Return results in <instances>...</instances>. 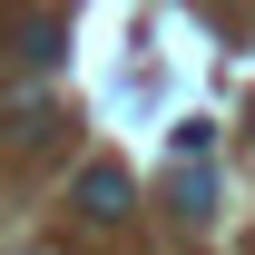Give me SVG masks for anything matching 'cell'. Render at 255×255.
<instances>
[{"label": "cell", "instance_id": "3", "mask_svg": "<svg viewBox=\"0 0 255 255\" xmlns=\"http://www.w3.org/2000/svg\"><path fill=\"white\" fill-rule=\"evenodd\" d=\"M49 128H69V118L49 108V98H20V108L0 118V137H10V147H49Z\"/></svg>", "mask_w": 255, "mask_h": 255}, {"label": "cell", "instance_id": "4", "mask_svg": "<svg viewBox=\"0 0 255 255\" xmlns=\"http://www.w3.org/2000/svg\"><path fill=\"white\" fill-rule=\"evenodd\" d=\"M206 206H216V187H206V177L187 167V177H177V216H206Z\"/></svg>", "mask_w": 255, "mask_h": 255}, {"label": "cell", "instance_id": "2", "mask_svg": "<svg viewBox=\"0 0 255 255\" xmlns=\"http://www.w3.org/2000/svg\"><path fill=\"white\" fill-rule=\"evenodd\" d=\"M128 206H137V187H128V167H118V157L79 167V216H89V226H128Z\"/></svg>", "mask_w": 255, "mask_h": 255}, {"label": "cell", "instance_id": "1", "mask_svg": "<svg viewBox=\"0 0 255 255\" xmlns=\"http://www.w3.org/2000/svg\"><path fill=\"white\" fill-rule=\"evenodd\" d=\"M0 49L20 69H59L69 59V20L59 10H0Z\"/></svg>", "mask_w": 255, "mask_h": 255}]
</instances>
